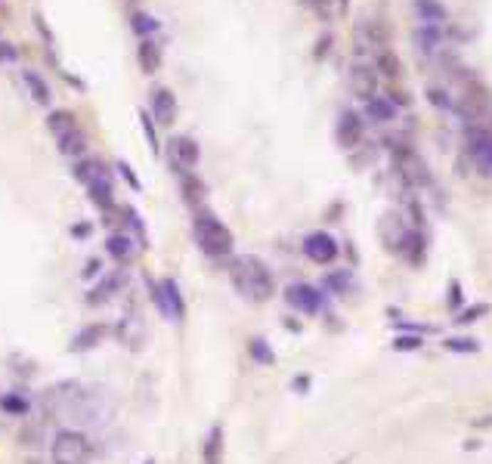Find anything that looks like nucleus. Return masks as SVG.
<instances>
[{
  "instance_id": "20e7f679",
  "label": "nucleus",
  "mask_w": 492,
  "mask_h": 464,
  "mask_svg": "<svg viewBox=\"0 0 492 464\" xmlns=\"http://www.w3.org/2000/svg\"><path fill=\"white\" fill-rule=\"evenodd\" d=\"M50 455H53V464H87V458H90V440H87L84 431L66 427V431L53 436Z\"/></svg>"
},
{
  "instance_id": "b1692460",
  "label": "nucleus",
  "mask_w": 492,
  "mask_h": 464,
  "mask_svg": "<svg viewBox=\"0 0 492 464\" xmlns=\"http://www.w3.org/2000/svg\"><path fill=\"white\" fill-rule=\"evenodd\" d=\"M204 464H223V427L214 424L204 440Z\"/></svg>"
},
{
  "instance_id": "a878e982",
  "label": "nucleus",
  "mask_w": 492,
  "mask_h": 464,
  "mask_svg": "<svg viewBox=\"0 0 492 464\" xmlns=\"http://www.w3.org/2000/svg\"><path fill=\"white\" fill-rule=\"evenodd\" d=\"M375 71L384 75V78H399L402 75V62L393 50H381L378 59H375Z\"/></svg>"
},
{
  "instance_id": "2eb2a0df",
  "label": "nucleus",
  "mask_w": 492,
  "mask_h": 464,
  "mask_svg": "<svg viewBox=\"0 0 492 464\" xmlns=\"http://www.w3.org/2000/svg\"><path fill=\"white\" fill-rule=\"evenodd\" d=\"M84 189H87V199H90L100 211H109L115 204V186H112V174L109 171H103V174H96L93 180H87Z\"/></svg>"
},
{
  "instance_id": "79ce46f5",
  "label": "nucleus",
  "mask_w": 492,
  "mask_h": 464,
  "mask_svg": "<svg viewBox=\"0 0 492 464\" xmlns=\"http://www.w3.org/2000/svg\"><path fill=\"white\" fill-rule=\"evenodd\" d=\"M80 275H84V279H93V275H100V260H90V263H87V270L80 273Z\"/></svg>"
},
{
  "instance_id": "dca6fc26",
  "label": "nucleus",
  "mask_w": 492,
  "mask_h": 464,
  "mask_svg": "<svg viewBox=\"0 0 492 464\" xmlns=\"http://www.w3.org/2000/svg\"><path fill=\"white\" fill-rule=\"evenodd\" d=\"M337 142H341L344 149H353V146H360L362 142V133H365V127H362V118L356 112H341V118H337Z\"/></svg>"
},
{
  "instance_id": "37998d69",
  "label": "nucleus",
  "mask_w": 492,
  "mask_h": 464,
  "mask_svg": "<svg viewBox=\"0 0 492 464\" xmlns=\"http://www.w3.org/2000/svg\"><path fill=\"white\" fill-rule=\"evenodd\" d=\"M328 43H332V38H322V41H319V50H316V56H325V53H328Z\"/></svg>"
},
{
  "instance_id": "f704fd0d",
  "label": "nucleus",
  "mask_w": 492,
  "mask_h": 464,
  "mask_svg": "<svg viewBox=\"0 0 492 464\" xmlns=\"http://www.w3.org/2000/svg\"><path fill=\"white\" fill-rule=\"evenodd\" d=\"M446 350L452 353H477V341H471V337H449V341H443Z\"/></svg>"
},
{
  "instance_id": "9b49d317",
  "label": "nucleus",
  "mask_w": 492,
  "mask_h": 464,
  "mask_svg": "<svg viewBox=\"0 0 492 464\" xmlns=\"http://www.w3.org/2000/svg\"><path fill=\"white\" fill-rule=\"evenodd\" d=\"M455 112L464 115V118H471V121H477L480 115H486L489 112V93H486V87L471 84L468 90H464L461 102H455Z\"/></svg>"
},
{
  "instance_id": "f257e3e1",
  "label": "nucleus",
  "mask_w": 492,
  "mask_h": 464,
  "mask_svg": "<svg viewBox=\"0 0 492 464\" xmlns=\"http://www.w3.org/2000/svg\"><path fill=\"white\" fill-rule=\"evenodd\" d=\"M43 406L50 412L62 415L75 431L105 427L115 415V399L105 394V387H87L80 381H66V384L50 387L43 394Z\"/></svg>"
},
{
  "instance_id": "4468645a",
  "label": "nucleus",
  "mask_w": 492,
  "mask_h": 464,
  "mask_svg": "<svg viewBox=\"0 0 492 464\" xmlns=\"http://www.w3.org/2000/svg\"><path fill=\"white\" fill-rule=\"evenodd\" d=\"M124 285H127V273H124V270L105 275V279H100L90 288V294H87V303H90V307H103V303H109L115 294L124 288Z\"/></svg>"
},
{
  "instance_id": "58836bf2",
  "label": "nucleus",
  "mask_w": 492,
  "mask_h": 464,
  "mask_svg": "<svg viewBox=\"0 0 492 464\" xmlns=\"http://www.w3.org/2000/svg\"><path fill=\"white\" fill-rule=\"evenodd\" d=\"M16 59H19V50H16L13 43L0 41V62H16Z\"/></svg>"
},
{
  "instance_id": "423d86ee",
  "label": "nucleus",
  "mask_w": 492,
  "mask_h": 464,
  "mask_svg": "<svg viewBox=\"0 0 492 464\" xmlns=\"http://www.w3.org/2000/svg\"><path fill=\"white\" fill-rule=\"evenodd\" d=\"M393 155H397V167H399L402 180H406L409 186H415V189H422V186H431V171H427L424 158H418L415 149L399 146V149H393Z\"/></svg>"
},
{
  "instance_id": "a211bd4d",
  "label": "nucleus",
  "mask_w": 492,
  "mask_h": 464,
  "mask_svg": "<svg viewBox=\"0 0 492 464\" xmlns=\"http://www.w3.org/2000/svg\"><path fill=\"white\" fill-rule=\"evenodd\" d=\"M109 334V325H90V328H84V332H78L75 334V341H71V353H84V350H93L96 344H103V337Z\"/></svg>"
},
{
  "instance_id": "2f4dec72",
  "label": "nucleus",
  "mask_w": 492,
  "mask_h": 464,
  "mask_svg": "<svg viewBox=\"0 0 492 464\" xmlns=\"http://www.w3.org/2000/svg\"><path fill=\"white\" fill-rule=\"evenodd\" d=\"M427 102L440 112H455V100L449 96V90H443V87H427Z\"/></svg>"
},
{
  "instance_id": "a18cd8bd",
  "label": "nucleus",
  "mask_w": 492,
  "mask_h": 464,
  "mask_svg": "<svg viewBox=\"0 0 492 464\" xmlns=\"http://www.w3.org/2000/svg\"><path fill=\"white\" fill-rule=\"evenodd\" d=\"M337 464H350V461H337Z\"/></svg>"
},
{
  "instance_id": "ea45409f",
  "label": "nucleus",
  "mask_w": 492,
  "mask_h": 464,
  "mask_svg": "<svg viewBox=\"0 0 492 464\" xmlns=\"http://www.w3.org/2000/svg\"><path fill=\"white\" fill-rule=\"evenodd\" d=\"M90 232H93L90 223H78V226H71V236H75V238H87Z\"/></svg>"
},
{
  "instance_id": "e433bc0d",
  "label": "nucleus",
  "mask_w": 492,
  "mask_h": 464,
  "mask_svg": "<svg viewBox=\"0 0 492 464\" xmlns=\"http://www.w3.org/2000/svg\"><path fill=\"white\" fill-rule=\"evenodd\" d=\"M118 174L124 176V180H127V186H130L133 192H142V183L137 180V174L130 171V164H127V162H118Z\"/></svg>"
},
{
  "instance_id": "f3484780",
  "label": "nucleus",
  "mask_w": 492,
  "mask_h": 464,
  "mask_svg": "<svg viewBox=\"0 0 492 464\" xmlns=\"http://www.w3.org/2000/svg\"><path fill=\"white\" fill-rule=\"evenodd\" d=\"M133 238L127 236V232H112L109 238H105V251H109V257H115V263H127L133 257Z\"/></svg>"
},
{
  "instance_id": "c85d7f7f",
  "label": "nucleus",
  "mask_w": 492,
  "mask_h": 464,
  "mask_svg": "<svg viewBox=\"0 0 492 464\" xmlns=\"http://www.w3.org/2000/svg\"><path fill=\"white\" fill-rule=\"evenodd\" d=\"M124 226H127L130 238H133V245L140 242V248H146V226H142L140 213L133 211V208H124Z\"/></svg>"
},
{
  "instance_id": "39448f33",
  "label": "nucleus",
  "mask_w": 492,
  "mask_h": 464,
  "mask_svg": "<svg viewBox=\"0 0 492 464\" xmlns=\"http://www.w3.org/2000/svg\"><path fill=\"white\" fill-rule=\"evenodd\" d=\"M152 294H155V303H158L161 316H167L171 322H183L186 300H183V291H180V285H177V279H161Z\"/></svg>"
},
{
  "instance_id": "9d476101",
  "label": "nucleus",
  "mask_w": 492,
  "mask_h": 464,
  "mask_svg": "<svg viewBox=\"0 0 492 464\" xmlns=\"http://www.w3.org/2000/svg\"><path fill=\"white\" fill-rule=\"evenodd\" d=\"M337 242L328 232H310L307 238H303V254L310 257L313 263H319V266H328V263H335L337 260Z\"/></svg>"
},
{
  "instance_id": "412c9836",
  "label": "nucleus",
  "mask_w": 492,
  "mask_h": 464,
  "mask_svg": "<svg viewBox=\"0 0 492 464\" xmlns=\"http://www.w3.org/2000/svg\"><path fill=\"white\" fill-rule=\"evenodd\" d=\"M365 118H372L375 124H387L397 118V105H393L387 96H372L369 102H365Z\"/></svg>"
},
{
  "instance_id": "a19ab883",
  "label": "nucleus",
  "mask_w": 492,
  "mask_h": 464,
  "mask_svg": "<svg viewBox=\"0 0 492 464\" xmlns=\"http://www.w3.org/2000/svg\"><path fill=\"white\" fill-rule=\"evenodd\" d=\"M480 313H486V307H473V310H468L464 316H459V322H473V319H480Z\"/></svg>"
},
{
  "instance_id": "c03bdc74",
  "label": "nucleus",
  "mask_w": 492,
  "mask_h": 464,
  "mask_svg": "<svg viewBox=\"0 0 492 464\" xmlns=\"http://www.w3.org/2000/svg\"><path fill=\"white\" fill-rule=\"evenodd\" d=\"M347 4H350V0H341V6H347Z\"/></svg>"
},
{
  "instance_id": "f8f14e48",
  "label": "nucleus",
  "mask_w": 492,
  "mask_h": 464,
  "mask_svg": "<svg viewBox=\"0 0 492 464\" xmlns=\"http://www.w3.org/2000/svg\"><path fill=\"white\" fill-rule=\"evenodd\" d=\"M177 115H180V105H177V96L174 90H167V87H155L152 90V118L158 124H174Z\"/></svg>"
},
{
  "instance_id": "6ab92c4d",
  "label": "nucleus",
  "mask_w": 492,
  "mask_h": 464,
  "mask_svg": "<svg viewBox=\"0 0 492 464\" xmlns=\"http://www.w3.org/2000/svg\"><path fill=\"white\" fill-rule=\"evenodd\" d=\"M415 13L422 16L424 25H443L446 19H449V10L440 4V0H412Z\"/></svg>"
},
{
  "instance_id": "4be33fe9",
  "label": "nucleus",
  "mask_w": 492,
  "mask_h": 464,
  "mask_svg": "<svg viewBox=\"0 0 492 464\" xmlns=\"http://www.w3.org/2000/svg\"><path fill=\"white\" fill-rule=\"evenodd\" d=\"M59 142V152L62 155H68V158H78V155H84V149H87V133L80 130V127H71L68 133H62V137H56Z\"/></svg>"
},
{
  "instance_id": "4c0bfd02",
  "label": "nucleus",
  "mask_w": 492,
  "mask_h": 464,
  "mask_svg": "<svg viewBox=\"0 0 492 464\" xmlns=\"http://www.w3.org/2000/svg\"><path fill=\"white\" fill-rule=\"evenodd\" d=\"M325 285H328V288H335V294H341V291H347V285H350V275H347V273H332L325 279Z\"/></svg>"
},
{
  "instance_id": "5701e85b",
  "label": "nucleus",
  "mask_w": 492,
  "mask_h": 464,
  "mask_svg": "<svg viewBox=\"0 0 492 464\" xmlns=\"http://www.w3.org/2000/svg\"><path fill=\"white\" fill-rule=\"evenodd\" d=\"M0 408H4V415L25 418L31 412V399H28V394H22V390H10V394L0 396Z\"/></svg>"
},
{
  "instance_id": "f03ea898",
  "label": "nucleus",
  "mask_w": 492,
  "mask_h": 464,
  "mask_svg": "<svg viewBox=\"0 0 492 464\" xmlns=\"http://www.w3.org/2000/svg\"><path fill=\"white\" fill-rule=\"evenodd\" d=\"M229 279H232V288H236L241 297H248L254 303L266 300L273 294V288H276L270 266H266L261 257H254V254L236 257L232 266H229Z\"/></svg>"
},
{
  "instance_id": "cd10ccee",
  "label": "nucleus",
  "mask_w": 492,
  "mask_h": 464,
  "mask_svg": "<svg viewBox=\"0 0 492 464\" xmlns=\"http://www.w3.org/2000/svg\"><path fill=\"white\" fill-rule=\"evenodd\" d=\"M248 353H251V359L257 365H276V353L263 337H251V341H248Z\"/></svg>"
},
{
  "instance_id": "7ed1b4c3",
  "label": "nucleus",
  "mask_w": 492,
  "mask_h": 464,
  "mask_svg": "<svg viewBox=\"0 0 492 464\" xmlns=\"http://www.w3.org/2000/svg\"><path fill=\"white\" fill-rule=\"evenodd\" d=\"M192 236L195 242H199V248L208 257H214V260H220V257L232 254V232L229 226L223 223L220 217H214L211 211L199 208L192 217Z\"/></svg>"
},
{
  "instance_id": "72a5a7b5",
  "label": "nucleus",
  "mask_w": 492,
  "mask_h": 464,
  "mask_svg": "<svg viewBox=\"0 0 492 464\" xmlns=\"http://www.w3.org/2000/svg\"><path fill=\"white\" fill-rule=\"evenodd\" d=\"M140 127H142V133H146V139H149V149L155 152H161V142H158V133H155V124H152V118L146 112H140Z\"/></svg>"
},
{
  "instance_id": "473e14b6",
  "label": "nucleus",
  "mask_w": 492,
  "mask_h": 464,
  "mask_svg": "<svg viewBox=\"0 0 492 464\" xmlns=\"http://www.w3.org/2000/svg\"><path fill=\"white\" fill-rule=\"evenodd\" d=\"M130 25H133V31L140 34V38H152L161 25H158V19H152L149 13H133V19H130Z\"/></svg>"
},
{
  "instance_id": "49530a36",
  "label": "nucleus",
  "mask_w": 492,
  "mask_h": 464,
  "mask_svg": "<svg viewBox=\"0 0 492 464\" xmlns=\"http://www.w3.org/2000/svg\"><path fill=\"white\" fill-rule=\"evenodd\" d=\"M146 464H155V461H146Z\"/></svg>"
},
{
  "instance_id": "c756f323",
  "label": "nucleus",
  "mask_w": 492,
  "mask_h": 464,
  "mask_svg": "<svg viewBox=\"0 0 492 464\" xmlns=\"http://www.w3.org/2000/svg\"><path fill=\"white\" fill-rule=\"evenodd\" d=\"M47 127H50L53 137H62V133H68L71 127H78V124H75V115L71 112H53L47 118Z\"/></svg>"
},
{
  "instance_id": "393cba45",
  "label": "nucleus",
  "mask_w": 492,
  "mask_h": 464,
  "mask_svg": "<svg viewBox=\"0 0 492 464\" xmlns=\"http://www.w3.org/2000/svg\"><path fill=\"white\" fill-rule=\"evenodd\" d=\"M412 41H415V47H418V50L434 53V50L443 43V31L436 28V25H424V28H418V31L412 34Z\"/></svg>"
},
{
  "instance_id": "c9c22d12",
  "label": "nucleus",
  "mask_w": 492,
  "mask_h": 464,
  "mask_svg": "<svg viewBox=\"0 0 492 464\" xmlns=\"http://www.w3.org/2000/svg\"><path fill=\"white\" fill-rule=\"evenodd\" d=\"M422 337L418 334H402V337H397L393 341V350H422Z\"/></svg>"
},
{
  "instance_id": "0eeeda50",
  "label": "nucleus",
  "mask_w": 492,
  "mask_h": 464,
  "mask_svg": "<svg viewBox=\"0 0 492 464\" xmlns=\"http://www.w3.org/2000/svg\"><path fill=\"white\" fill-rule=\"evenodd\" d=\"M167 162L174 164V171L192 174V167H199L201 162V149L192 137H174L167 142Z\"/></svg>"
},
{
  "instance_id": "1a4fd4ad",
  "label": "nucleus",
  "mask_w": 492,
  "mask_h": 464,
  "mask_svg": "<svg viewBox=\"0 0 492 464\" xmlns=\"http://www.w3.org/2000/svg\"><path fill=\"white\" fill-rule=\"evenodd\" d=\"M464 139H468V152H471L473 162L480 164V171L492 176V130L473 124V127H468V133H464Z\"/></svg>"
},
{
  "instance_id": "7c9ffc66",
  "label": "nucleus",
  "mask_w": 492,
  "mask_h": 464,
  "mask_svg": "<svg viewBox=\"0 0 492 464\" xmlns=\"http://www.w3.org/2000/svg\"><path fill=\"white\" fill-rule=\"evenodd\" d=\"M103 171H109L103 162H96V158H90V162H78L75 167H71V174H75V180L78 183H87V180H93L96 174H103Z\"/></svg>"
},
{
  "instance_id": "bb28decb",
  "label": "nucleus",
  "mask_w": 492,
  "mask_h": 464,
  "mask_svg": "<svg viewBox=\"0 0 492 464\" xmlns=\"http://www.w3.org/2000/svg\"><path fill=\"white\" fill-rule=\"evenodd\" d=\"M22 81H25V87L31 90V100H34V102H41V105H47V102H50V84L43 81L38 71H25Z\"/></svg>"
},
{
  "instance_id": "aec40b11",
  "label": "nucleus",
  "mask_w": 492,
  "mask_h": 464,
  "mask_svg": "<svg viewBox=\"0 0 492 464\" xmlns=\"http://www.w3.org/2000/svg\"><path fill=\"white\" fill-rule=\"evenodd\" d=\"M137 59H140V68L146 75H155L158 65H161V47L152 38H142L140 47H137Z\"/></svg>"
},
{
  "instance_id": "6e6552de",
  "label": "nucleus",
  "mask_w": 492,
  "mask_h": 464,
  "mask_svg": "<svg viewBox=\"0 0 492 464\" xmlns=\"http://www.w3.org/2000/svg\"><path fill=\"white\" fill-rule=\"evenodd\" d=\"M285 303L303 316H316L322 313V291L313 288L310 282H294L285 288Z\"/></svg>"
},
{
  "instance_id": "ddd939ff",
  "label": "nucleus",
  "mask_w": 492,
  "mask_h": 464,
  "mask_svg": "<svg viewBox=\"0 0 492 464\" xmlns=\"http://www.w3.org/2000/svg\"><path fill=\"white\" fill-rule=\"evenodd\" d=\"M350 87H353V93L365 102H369L372 96H378V71H375V65L356 62L353 71H350Z\"/></svg>"
}]
</instances>
